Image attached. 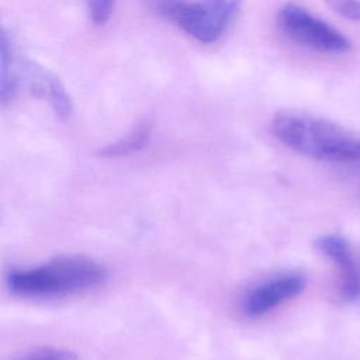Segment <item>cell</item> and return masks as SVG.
I'll return each mask as SVG.
<instances>
[{
    "mask_svg": "<svg viewBox=\"0 0 360 360\" xmlns=\"http://www.w3.org/2000/svg\"><path fill=\"white\" fill-rule=\"evenodd\" d=\"M271 132L291 150L315 160L343 163L360 159V134L318 115L278 111Z\"/></svg>",
    "mask_w": 360,
    "mask_h": 360,
    "instance_id": "1",
    "label": "cell"
},
{
    "mask_svg": "<svg viewBox=\"0 0 360 360\" xmlns=\"http://www.w3.org/2000/svg\"><path fill=\"white\" fill-rule=\"evenodd\" d=\"M105 277L104 266L90 257L73 255L14 270L7 276V287L24 298H53L87 292L101 285Z\"/></svg>",
    "mask_w": 360,
    "mask_h": 360,
    "instance_id": "2",
    "label": "cell"
},
{
    "mask_svg": "<svg viewBox=\"0 0 360 360\" xmlns=\"http://www.w3.org/2000/svg\"><path fill=\"white\" fill-rule=\"evenodd\" d=\"M25 86L28 91L44 101L53 112L66 120L73 111L72 98L62 82L46 68L21 55L7 32L1 35V76H0V100L7 104Z\"/></svg>",
    "mask_w": 360,
    "mask_h": 360,
    "instance_id": "3",
    "label": "cell"
},
{
    "mask_svg": "<svg viewBox=\"0 0 360 360\" xmlns=\"http://www.w3.org/2000/svg\"><path fill=\"white\" fill-rule=\"evenodd\" d=\"M155 11L194 39L218 41L240 11L242 0H150Z\"/></svg>",
    "mask_w": 360,
    "mask_h": 360,
    "instance_id": "4",
    "label": "cell"
},
{
    "mask_svg": "<svg viewBox=\"0 0 360 360\" xmlns=\"http://www.w3.org/2000/svg\"><path fill=\"white\" fill-rule=\"evenodd\" d=\"M277 25L291 41L318 52L345 53L350 49L349 39L340 31L294 3L278 10Z\"/></svg>",
    "mask_w": 360,
    "mask_h": 360,
    "instance_id": "5",
    "label": "cell"
},
{
    "mask_svg": "<svg viewBox=\"0 0 360 360\" xmlns=\"http://www.w3.org/2000/svg\"><path fill=\"white\" fill-rule=\"evenodd\" d=\"M316 249L335 266L338 274V290L345 301L360 298V253L340 235L328 233L315 240Z\"/></svg>",
    "mask_w": 360,
    "mask_h": 360,
    "instance_id": "6",
    "label": "cell"
},
{
    "mask_svg": "<svg viewBox=\"0 0 360 360\" xmlns=\"http://www.w3.org/2000/svg\"><path fill=\"white\" fill-rule=\"evenodd\" d=\"M305 284V278L297 273L274 276L248 292L243 298V311L250 318H260L285 301L300 295Z\"/></svg>",
    "mask_w": 360,
    "mask_h": 360,
    "instance_id": "7",
    "label": "cell"
},
{
    "mask_svg": "<svg viewBox=\"0 0 360 360\" xmlns=\"http://www.w3.org/2000/svg\"><path fill=\"white\" fill-rule=\"evenodd\" d=\"M152 134V124L149 121L139 122L125 136L108 143L97 150L100 158H121L134 152L141 150L149 141Z\"/></svg>",
    "mask_w": 360,
    "mask_h": 360,
    "instance_id": "8",
    "label": "cell"
},
{
    "mask_svg": "<svg viewBox=\"0 0 360 360\" xmlns=\"http://www.w3.org/2000/svg\"><path fill=\"white\" fill-rule=\"evenodd\" d=\"M14 360H77V356L66 349H58L52 346L32 349Z\"/></svg>",
    "mask_w": 360,
    "mask_h": 360,
    "instance_id": "9",
    "label": "cell"
},
{
    "mask_svg": "<svg viewBox=\"0 0 360 360\" xmlns=\"http://www.w3.org/2000/svg\"><path fill=\"white\" fill-rule=\"evenodd\" d=\"M89 15L96 25H103L111 17L115 0H84Z\"/></svg>",
    "mask_w": 360,
    "mask_h": 360,
    "instance_id": "10",
    "label": "cell"
},
{
    "mask_svg": "<svg viewBox=\"0 0 360 360\" xmlns=\"http://www.w3.org/2000/svg\"><path fill=\"white\" fill-rule=\"evenodd\" d=\"M329 8L349 20H360V0H323Z\"/></svg>",
    "mask_w": 360,
    "mask_h": 360,
    "instance_id": "11",
    "label": "cell"
}]
</instances>
